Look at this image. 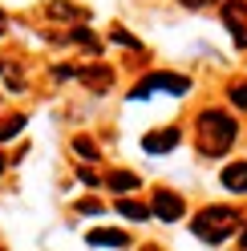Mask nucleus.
Instances as JSON below:
<instances>
[{"mask_svg": "<svg viewBox=\"0 0 247 251\" xmlns=\"http://www.w3.org/2000/svg\"><path fill=\"white\" fill-rule=\"evenodd\" d=\"M235 134H239V126L223 109H203L198 114V154L203 158H223L231 142H235Z\"/></svg>", "mask_w": 247, "mask_h": 251, "instance_id": "obj_1", "label": "nucleus"}, {"mask_svg": "<svg viewBox=\"0 0 247 251\" xmlns=\"http://www.w3.org/2000/svg\"><path fill=\"white\" fill-rule=\"evenodd\" d=\"M239 211L235 207H203L195 215V223H191V231L198 235L203 243H223V239H231V235L239 231Z\"/></svg>", "mask_w": 247, "mask_h": 251, "instance_id": "obj_2", "label": "nucleus"}, {"mask_svg": "<svg viewBox=\"0 0 247 251\" xmlns=\"http://www.w3.org/2000/svg\"><path fill=\"white\" fill-rule=\"evenodd\" d=\"M187 93L191 89V77H182V73H150V77H142V81L134 85V93L130 98H150V93Z\"/></svg>", "mask_w": 247, "mask_h": 251, "instance_id": "obj_3", "label": "nucleus"}, {"mask_svg": "<svg viewBox=\"0 0 247 251\" xmlns=\"http://www.w3.org/2000/svg\"><path fill=\"white\" fill-rule=\"evenodd\" d=\"M150 211L158 215L162 223H178V219L187 215V199H182V195H174V191H154Z\"/></svg>", "mask_w": 247, "mask_h": 251, "instance_id": "obj_4", "label": "nucleus"}, {"mask_svg": "<svg viewBox=\"0 0 247 251\" xmlns=\"http://www.w3.org/2000/svg\"><path fill=\"white\" fill-rule=\"evenodd\" d=\"M223 21L231 28V37H235V45L247 49V4H243V0H227V4H223Z\"/></svg>", "mask_w": 247, "mask_h": 251, "instance_id": "obj_5", "label": "nucleus"}, {"mask_svg": "<svg viewBox=\"0 0 247 251\" xmlns=\"http://www.w3.org/2000/svg\"><path fill=\"white\" fill-rule=\"evenodd\" d=\"M178 142H182V134L174 130V126H162V130H154V134L142 138V150L146 154H166V150H174Z\"/></svg>", "mask_w": 247, "mask_h": 251, "instance_id": "obj_6", "label": "nucleus"}, {"mask_svg": "<svg viewBox=\"0 0 247 251\" xmlns=\"http://www.w3.org/2000/svg\"><path fill=\"white\" fill-rule=\"evenodd\" d=\"M85 239H89V247H130V235L118 227H94Z\"/></svg>", "mask_w": 247, "mask_h": 251, "instance_id": "obj_7", "label": "nucleus"}, {"mask_svg": "<svg viewBox=\"0 0 247 251\" xmlns=\"http://www.w3.org/2000/svg\"><path fill=\"white\" fill-rule=\"evenodd\" d=\"M223 186L227 191H235V195H247V162H231V166H223Z\"/></svg>", "mask_w": 247, "mask_h": 251, "instance_id": "obj_8", "label": "nucleus"}, {"mask_svg": "<svg viewBox=\"0 0 247 251\" xmlns=\"http://www.w3.org/2000/svg\"><path fill=\"white\" fill-rule=\"evenodd\" d=\"M77 81H85L89 89H110V81H114V69H105V65H89V69H77Z\"/></svg>", "mask_w": 247, "mask_h": 251, "instance_id": "obj_9", "label": "nucleus"}, {"mask_svg": "<svg viewBox=\"0 0 247 251\" xmlns=\"http://www.w3.org/2000/svg\"><path fill=\"white\" fill-rule=\"evenodd\" d=\"M105 186H110V191H118V195H126V191H138V186H142V178H138L134 170H110V175H105Z\"/></svg>", "mask_w": 247, "mask_h": 251, "instance_id": "obj_10", "label": "nucleus"}, {"mask_svg": "<svg viewBox=\"0 0 247 251\" xmlns=\"http://www.w3.org/2000/svg\"><path fill=\"white\" fill-rule=\"evenodd\" d=\"M118 215H126V219H150L154 211L146 207V202H138V199H118Z\"/></svg>", "mask_w": 247, "mask_h": 251, "instance_id": "obj_11", "label": "nucleus"}, {"mask_svg": "<svg viewBox=\"0 0 247 251\" xmlns=\"http://www.w3.org/2000/svg\"><path fill=\"white\" fill-rule=\"evenodd\" d=\"M25 114H12V118H4V122H0V142H8V138H17L21 130H25Z\"/></svg>", "mask_w": 247, "mask_h": 251, "instance_id": "obj_12", "label": "nucleus"}, {"mask_svg": "<svg viewBox=\"0 0 247 251\" xmlns=\"http://www.w3.org/2000/svg\"><path fill=\"white\" fill-rule=\"evenodd\" d=\"M49 17H69V21H77V17H85V12L73 8V4H65V0H53V4H49Z\"/></svg>", "mask_w": 247, "mask_h": 251, "instance_id": "obj_13", "label": "nucleus"}, {"mask_svg": "<svg viewBox=\"0 0 247 251\" xmlns=\"http://www.w3.org/2000/svg\"><path fill=\"white\" fill-rule=\"evenodd\" d=\"M73 154H81L85 162H98V146L89 138H73Z\"/></svg>", "mask_w": 247, "mask_h": 251, "instance_id": "obj_14", "label": "nucleus"}, {"mask_svg": "<svg viewBox=\"0 0 247 251\" xmlns=\"http://www.w3.org/2000/svg\"><path fill=\"white\" fill-rule=\"evenodd\" d=\"M227 98H231V105H239V109H247V81H235L227 89Z\"/></svg>", "mask_w": 247, "mask_h": 251, "instance_id": "obj_15", "label": "nucleus"}, {"mask_svg": "<svg viewBox=\"0 0 247 251\" xmlns=\"http://www.w3.org/2000/svg\"><path fill=\"white\" fill-rule=\"evenodd\" d=\"M69 41H81L85 49H98V41H94V33H89V28H73V33H69Z\"/></svg>", "mask_w": 247, "mask_h": 251, "instance_id": "obj_16", "label": "nucleus"}, {"mask_svg": "<svg viewBox=\"0 0 247 251\" xmlns=\"http://www.w3.org/2000/svg\"><path fill=\"white\" fill-rule=\"evenodd\" d=\"M77 211H81V215H101V202L98 199H85V202H77Z\"/></svg>", "mask_w": 247, "mask_h": 251, "instance_id": "obj_17", "label": "nucleus"}, {"mask_svg": "<svg viewBox=\"0 0 247 251\" xmlns=\"http://www.w3.org/2000/svg\"><path fill=\"white\" fill-rule=\"evenodd\" d=\"M110 37H114V41H122V45H134V49H138V41H134L130 33H122V28H110Z\"/></svg>", "mask_w": 247, "mask_h": 251, "instance_id": "obj_18", "label": "nucleus"}, {"mask_svg": "<svg viewBox=\"0 0 247 251\" xmlns=\"http://www.w3.org/2000/svg\"><path fill=\"white\" fill-rule=\"evenodd\" d=\"M77 178H81V182H89V186L98 182V175H94V170H89V166H81V170H77Z\"/></svg>", "mask_w": 247, "mask_h": 251, "instance_id": "obj_19", "label": "nucleus"}, {"mask_svg": "<svg viewBox=\"0 0 247 251\" xmlns=\"http://www.w3.org/2000/svg\"><path fill=\"white\" fill-rule=\"evenodd\" d=\"M239 247H243V251H247V227H243V235H239Z\"/></svg>", "mask_w": 247, "mask_h": 251, "instance_id": "obj_20", "label": "nucleus"}, {"mask_svg": "<svg viewBox=\"0 0 247 251\" xmlns=\"http://www.w3.org/2000/svg\"><path fill=\"white\" fill-rule=\"evenodd\" d=\"M4 28H8V17H4V12H0V33H4Z\"/></svg>", "mask_w": 247, "mask_h": 251, "instance_id": "obj_21", "label": "nucleus"}, {"mask_svg": "<svg viewBox=\"0 0 247 251\" xmlns=\"http://www.w3.org/2000/svg\"><path fill=\"white\" fill-rule=\"evenodd\" d=\"M0 175H4V158H0Z\"/></svg>", "mask_w": 247, "mask_h": 251, "instance_id": "obj_22", "label": "nucleus"}]
</instances>
